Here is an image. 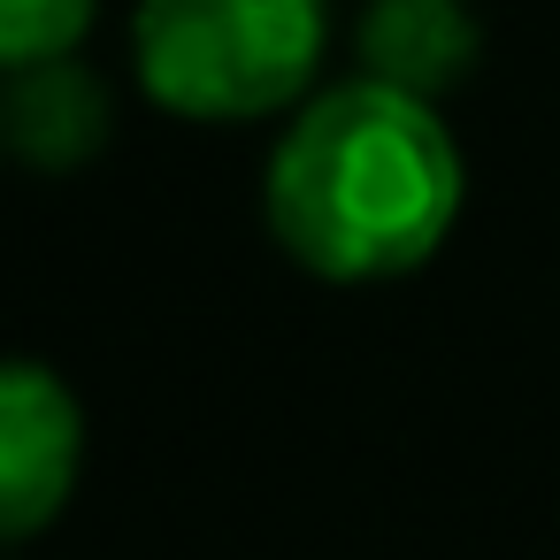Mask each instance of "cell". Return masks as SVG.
I'll return each instance as SVG.
<instances>
[{"mask_svg":"<svg viewBox=\"0 0 560 560\" xmlns=\"http://www.w3.org/2000/svg\"><path fill=\"white\" fill-rule=\"evenodd\" d=\"M460 215V147L422 93L353 78L315 93L269 154V223L315 277L422 269Z\"/></svg>","mask_w":560,"mask_h":560,"instance_id":"1","label":"cell"},{"mask_svg":"<svg viewBox=\"0 0 560 560\" xmlns=\"http://www.w3.org/2000/svg\"><path fill=\"white\" fill-rule=\"evenodd\" d=\"M85 460V415L39 361H0V545L47 529Z\"/></svg>","mask_w":560,"mask_h":560,"instance_id":"3","label":"cell"},{"mask_svg":"<svg viewBox=\"0 0 560 560\" xmlns=\"http://www.w3.org/2000/svg\"><path fill=\"white\" fill-rule=\"evenodd\" d=\"M476 9L468 0H369L361 16V62L369 78L438 101L476 62Z\"/></svg>","mask_w":560,"mask_h":560,"instance_id":"5","label":"cell"},{"mask_svg":"<svg viewBox=\"0 0 560 560\" xmlns=\"http://www.w3.org/2000/svg\"><path fill=\"white\" fill-rule=\"evenodd\" d=\"M108 124H116V101H108L101 70L78 62V55L32 62V70L9 78V93H0V139H9L24 162H39V170H78L85 154H101Z\"/></svg>","mask_w":560,"mask_h":560,"instance_id":"4","label":"cell"},{"mask_svg":"<svg viewBox=\"0 0 560 560\" xmlns=\"http://www.w3.org/2000/svg\"><path fill=\"white\" fill-rule=\"evenodd\" d=\"M330 47V0H139V85L192 124H254L292 108Z\"/></svg>","mask_w":560,"mask_h":560,"instance_id":"2","label":"cell"},{"mask_svg":"<svg viewBox=\"0 0 560 560\" xmlns=\"http://www.w3.org/2000/svg\"><path fill=\"white\" fill-rule=\"evenodd\" d=\"M101 0H0V70H32L55 55H78V39L93 32Z\"/></svg>","mask_w":560,"mask_h":560,"instance_id":"6","label":"cell"}]
</instances>
